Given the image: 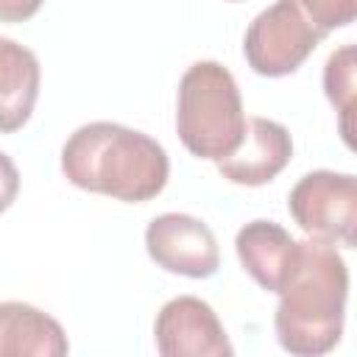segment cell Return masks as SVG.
Instances as JSON below:
<instances>
[{"label":"cell","mask_w":357,"mask_h":357,"mask_svg":"<svg viewBox=\"0 0 357 357\" xmlns=\"http://www.w3.org/2000/svg\"><path fill=\"white\" fill-rule=\"evenodd\" d=\"M61 173L86 192L142 204L165 190L170 162L153 137L98 120L67 137L61 148Z\"/></svg>","instance_id":"obj_1"},{"label":"cell","mask_w":357,"mask_h":357,"mask_svg":"<svg viewBox=\"0 0 357 357\" xmlns=\"http://www.w3.org/2000/svg\"><path fill=\"white\" fill-rule=\"evenodd\" d=\"M276 296L273 326L284 351L318 357L337 346L346 321L349 268L335 245L301 240L296 265Z\"/></svg>","instance_id":"obj_2"},{"label":"cell","mask_w":357,"mask_h":357,"mask_svg":"<svg viewBox=\"0 0 357 357\" xmlns=\"http://www.w3.org/2000/svg\"><path fill=\"white\" fill-rule=\"evenodd\" d=\"M245 112L234 75L218 61H195L178 81L176 131L181 145L198 156L220 162L243 137Z\"/></svg>","instance_id":"obj_3"},{"label":"cell","mask_w":357,"mask_h":357,"mask_svg":"<svg viewBox=\"0 0 357 357\" xmlns=\"http://www.w3.org/2000/svg\"><path fill=\"white\" fill-rule=\"evenodd\" d=\"M287 209L310 240L354 248L357 243V178L351 173L312 170L296 181Z\"/></svg>","instance_id":"obj_4"},{"label":"cell","mask_w":357,"mask_h":357,"mask_svg":"<svg viewBox=\"0 0 357 357\" xmlns=\"http://www.w3.org/2000/svg\"><path fill=\"white\" fill-rule=\"evenodd\" d=\"M321 39L324 33L304 17L296 0H276L251 20L243 53L257 75L279 78L296 73Z\"/></svg>","instance_id":"obj_5"},{"label":"cell","mask_w":357,"mask_h":357,"mask_svg":"<svg viewBox=\"0 0 357 357\" xmlns=\"http://www.w3.org/2000/svg\"><path fill=\"white\" fill-rule=\"evenodd\" d=\"M148 257L178 276L206 279L220 268V248L212 229L184 212H165L145 229Z\"/></svg>","instance_id":"obj_6"},{"label":"cell","mask_w":357,"mask_h":357,"mask_svg":"<svg viewBox=\"0 0 357 357\" xmlns=\"http://www.w3.org/2000/svg\"><path fill=\"white\" fill-rule=\"evenodd\" d=\"M162 357H229L234 354L218 312L195 296L170 298L153 324Z\"/></svg>","instance_id":"obj_7"},{"label":"cell","mask_w":357,"mask_h":357,"mask_svg":"<svg viewBox=\"0 0 357 357\" xmlns=\"http://www.w3.org/2000/svg\"><path fill=\"white\" fill-rule=\"evenodd\" d=\"M293 156L290 131L268 117H245L240 145L218 162V170L231 184L259 187L273 181Z\"/></svg>","instance_id":"obj_8"},{"label":"cell","mask_w":357,"mask_h":357,"mask_svg":"<svg viewBox=\"0 0 357 357\" xmlns=\"http://www.w3.org/2000/svg\"><path fill=\"white\" fill-rule=\"evenodd\" d=\"M234 248L248 276L268 293L282 290L298 257V240H293L287 229L273 220L245 223L234 237Z\"/></svg>","instance_id":"obj_9"},{"label":"cell","mask_w":357,"mask_h":357,"mask_svg":"<svg viewBox=\"0 0 357 357\" xmlns=\"http://www.w3.org/2000/svg\"><path fill=\"white\" fill-rule=\"evenodd\" d=\"M67 351L56 318L25 301H0V357H64Z\"/></svg>","instance_id":"obj_10"},{"label":"cell","mask_w":357,"mask_h":357,"mask_svg":"<svg viewBox=\"0 0 357 357\" xmlns=\"http://www.w3.org/2000/svg\"><path fill=\"white\" fill-rule=\"evenodd\" d=\"M39 98V61L20 42L0 36V134L20 131Z\"/></svg>","instance_id":"obj_11"},{"label":"cell","mask_w":357,"mask_h":357,"mask_svg":"<svg viewBox=\"0 0 357 357\" xmlns=\"http://www.w3.org/2000/svg\"><path fill=\"white\" fill-rule=\"evenodd\" d=\"M324 89L340 114V134L351 148V112H354V45L337 47L324 67Z\"/></svg>","instance_id":"obj_12"},{"label":"cell","mask_w":357,"mask_h":357,"mask_svg":"<svg viewBox=\"0 0 357 357\" xmlns=\"http://www.w3.org/2000/svg\"><path fill=\"white\" fill-rule=\"evenodd\" d=\"M304 17L326 36L335 28H346L357 17V0H296Z\"/></svg>","instance_id":"obj_13"},{"label":"cell","mask_w":357,"mask_h":357,"mask_svg":"<svg viewBox=\"0 0 357 357\" xmlns=\"http://www.w3.org/2000/svg\"><path fill=\"white\" fill-rule=\"evenodd\" d=\"M20 192V170L8 153L0 151V212H6Z\"/></svg>","instance_id":"obj_14"},{"label":"cell","mask_w":357,"mask_h":357,"mask_svg":"<svg viewBox=\"0 0 357 357\" xmlns=\"http://www.w3.org/2000/svg\"><path fill=\"white\" fill-rule=\"evenodd\" d=\"M45 0H0V22H25L31 20Z\"/></svg>","instance_id":"obj_15"},{"label":"cell","mask_w":357,"mask_h":357,"mask_svg":"<svg viewBox=\"0 0 357 357\" xmlns=\"http://www.w3.org/2000/svg\"><path fill=\"white\" fill-rule=\"evenodd\" d=\"M229 3H237V0H229Z\"/></svg>","instance_id":"obj_16"}]
</instances>
